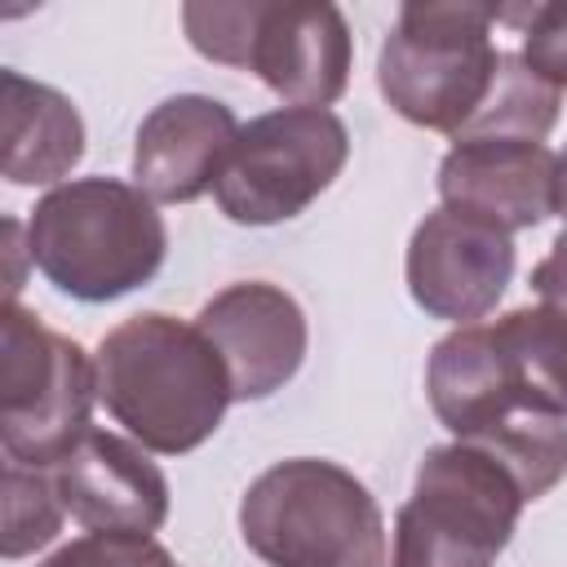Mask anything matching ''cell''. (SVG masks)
<instances>
[{"label": "cell", "instance_id": "6da1fadb", "mask_svg": "<svg viewBox=\"0 0 567 567\" xmlns=\"http://www.w3.org/2000/svg\"><path fill=\"white\" fill-rule=\"evenodd\" d=\"M97 403L159 456L195 452L235 403L221 354L195 323L146 310L111 328L93 354Z\"/></svg>", "mask_w": 567, "mask_h": 567}, {"label": "cell", "instance_id": "7a4b0ae2", "mask_svg": "<svg viewBox=\"0 0 567 567\" xmlns=\"http://www.w3.org/2000/svg\"><path fill=\"white\" fill-rule=\"evenodd\" d=\"M168 230L155 199L120 177L53 186L27 217V257L75 301H115L155 279Z\"/></svg>", "mask_w": 567, "mask_h": 567}, {"label": "cell", "instance_id": "3957f363", "mask_svg": "<svg viewBox=\"0 0 567 567\" xmlns=\"http://www.w3.org/2000/svg\"><path fill=\"white\" fill-rule=\"evenodd\" d=\"M239 536L266 567H385V518L337 461L292 456L239 501Z\"/></svg>", "mask_w": 567, "mask_h": 567}, {"label": "cell", "instance_id": "277c9868", "mask_svg": "<svg viewBox=\"0 0 567 567\" xmlns=\"http://www.w3.org/2000/svg\"><path fill=\"white\" fill-rule=\"evenodd\" d=\"M492 22L496 9L474 0L403 4L377 58V89L394 115L456 137L501 71Z\"/></svg>", "mask_w": 567, "mask_h": 567}, {"label": "cell", "instance_id": "5b68a950", "mask_svg": "<svg viewBox=\"0 0 567 567\" xmlns=\"http://www.w3.org/2000/svg\"><path fill=\"white\" fill-rule=\"evenodd\" d=\"M527 496L514 474L474 443L430 447L412 496L394 514L390 567H492L509 545Z\"/></svg>", "mask_w": 567, "mask_h": 567}, {"label": "cell", "instance_id": "8992f818", "mask_svg": "<svg viewBox=\"0 0 567 567\" xmlns=\"http://www.w3.org/2000/svg\"><path fill=\"white\" fill-rule=\"evenodd\" d=\"M93 359L18 301L0 315V443L13 465L53 470L93 425Z\"/></svg>", "mask_w": 567, "mask_h": 567}, {"label": "cell", "instance_id": "52a82bcc", "mask_svg": "<svg viewBox=\"0 0 567 567\" xmlns=\"http://www.w3.org/2000/svg\"><path fill=\"white\" fill-rule=\"evenodd\" d=\"M346 155L350 133L332 111L279 106L239 128L213 199L239 226H275L306 213L337 182Z\"/></svg>", "mask_w": 567, "mask_h": 567}, {"label": "cell", "instance_id": "ba28073f", "mask_svg": "<svg viewBox=\"0 0 567 567\" xmlns=\"http://www.w3.org/2000/svg\"><path fill=\"white\" fill-rule=\"evenodd\" d=\"M514 279V239L509 230L439 204L421 217L408 239V292L412 301L456 328L478 323L496 310L501 292Z\"/></svg>", "mask_w": 567, "mask_h": 567}, {"label": "cell", "instance_id": "9c48e42d", "mask_svg": "<svg viewBox=\"0 0 567 567\" xmlns=\"http://www.w3.org/2000/svg\"><path fill=\"white\" fill-rule=\"evenodd\" d=\"M195 328L221 354L230 394L244 403L284 390L297 377L310 341L297 297L266 279H239L213 292L199 306Z\"/></svg>", "mask_w": 567, "mask_h": 567}, {"label": "cell", "instance_id": "30bf717a", "mask_svg": "<svg viewBox=\"0 0 567 567\" xmlns=\"http://www.w3.org/2000/svg\"><path fill=\"white\" fill-rule=\"evenodd\" d=\"M439 199L501 230H532L558 213V155L523 137H456L439 164Z\"/></svg>", "mask_w": 567, "mask_h": 567}, {"label": "cell", "instance_id": "8fae6325", "mask_svg": "<svg viewBox=\"0 0 567 567\" xmlns=\"http://www.w3.org/2000/svg\"><path fill=\"white\" fill-rule=\"evenodd\" d=\"M53 483L66 514L89 532L151 536L168 518V478L146 447L97 425L53 465Z\"/></svg>", "mask_w": 567, "mask_h": 567}, {"label": "cell", "instance_id": "7c38bea8", "mask_svg": "<svg viewBox=\"0 0 567 567\" xmlns=\"http://www.w3.org/2000/svg\"><path fill=\"white\" fill-rule=\"evenodd\" d=\"M239 120L226 102L204 93H177L151 106V115L137 124L133 142V186H142L155 204H190L204 190L217 186Z\"/></svg>", "mask_w": 567, "mask_h": 567}, {"label": "cell", "instance_id": "4fadbf2b", "mask_svg": "<svg viewBox=\"0 0 567 567\" xmlns=\"http://www.w3.org/2000/svg\"><path fill=\"white\" fill-rule=\"evenodd\" d=\"M248 71L288 106L328 111L350 84V27L337 4H261Z\"/></svg>", "mask_w": 567, "mask_h": 567}, {"label": "cell", "instance_id": "5bb4252c", "mask_svg": "<svg viewBox=\"0 0 567 567\" xmlns=\"http://www.w3.org/2000/svg\"><path fill=\"white\" fill-rule=\"evenodd\" d=\"M4 177L13 186H49L84 155V120L75 102L22 71H4ZM62 186V182H58Z\"/></svg>", "mask_w": 567, "mask_h": 567}, {"label": "cell", "instance_id": "9a60e30c", "mask_svg": "<svg viewBox=\"0 0 567 567\" xmlns=\"http://www.w3.org/2000/svg\"><path fill=\"white\" fill-rule=\"evenodd\" d=\"M514 394L532 412L567 421V319L545 306H518L487 323Z\"/></svg>", "mask_w": 567, "mask_h": 567}, {"label": "cell", "instance_id": "2e32d148", "mask_svg": "<svg viewBox=\"0 0 567 567\" xmlns=\"http://www.w3.org/2000/svg\"><path fill=\"white\" fill-rule=\"evenodd\" d=\"M558 89H549L518 53H501L496 84L487 102L470 115V124L456 137H523V142H545L554 120H558ZM452 137V142H456Z\"/></svg>", "mask_w": 567, "mask_h": 567}, {"label": "cell", "instance_id": "e0dca14e", "mask_svg": "<svg viewBox=\"0 0 567 567\" xmlns=\"http://www.w3.org/2000/svg\"><path fill=\"white\" fill-rule=\"evenodd\" d=\"M62 496L49 470L4 465V558H27L44 549L62 527Z\"/></svg>", "mask_w": 567, "mask_h": 567}, {"label": "cell", "instance_id": "ac0fdd59", "mask_svg": "<svg viewBox=\"0 0 567 567\" xmlns=\"http://www.w3.org/2000/svg\"><path fill=\"white\" fill-rule=\"evenodd\" d=\"M261 4L266 0H230V4L226 0H213V4L190 0V4H182V27H186L195 53H204L208 62L248 71Z\"/></svg>", "mask_w": 567, "mask_h": 567}, {"label": "cell", "instance_id": "d6986e66", "mask_svg": "<svg viewBox=\"0 0 567 567\" xmlns=\"http://www.w3.org/2000/svg\"><path fill=\"white\" fill-rule=\"evenodd\" d=\"M35 567H177L173 554L151 536L120 532H84Z\"/></svg>", "mask_w": 567, "mask_h": 567}, {"label": "cell", "instance_id": "ffe728a7", "mask_svg": "<svg viewBox=\"0 0 567 567\" xmlns=\"http://www.w3.org/2000/svg\"><path fill=\"white\" fill-rule=\"evenodd\" d=\"M523 18V62L549 84V89H567V0L554 4H532V9H514Z\"/></svg>", "mask_w": 567, "mask_h": 567}, {"label": "cell", "instance_id": "44dd1931", "mask_svg": "<svg viewBox=\"0 0 567 567\" xmlns=\"http://www.w3.org/2000/svg\"><path fill=\"white\" fill-rule=\"evenodd\" d=\"M532 288H536V297H540L545 310H554V315L567 319V230H563V235L549 244V252L532 266Z\"/></svg>", "mask_w": 567, "mask_h": 567}, {"label": "cell", "instance_id": "7402d4cb", "mask_svg": "<svg viewBox=\"0 0 567 567\" xmlns=\"http://www.w3.org/2000/svg\"><path fill=\"white\" fill-rule=\"evenodd\" d=\"M558 217L567 221V151L558 155Z\"/></svg>", "mask_w": 567, "mask_h": 567}]
</instances>
